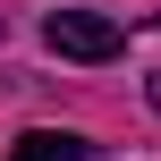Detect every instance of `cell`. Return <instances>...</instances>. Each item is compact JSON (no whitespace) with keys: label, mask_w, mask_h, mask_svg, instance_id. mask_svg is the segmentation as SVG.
Here are the masks:
<instances>
[{"label":"cell","mask_w":161,"mask_h":161,"mask_svg":"<svg viewBox=\"0 0 161 161\" xmlns=\"http://www.w3.org/2000/svg\"><path fill=\"white\" fill-rule=\"evenodd\" d=\"M42 42H51L59 59H119V51H127V25L102 17V8H51V17H42Z\"/></svg>","instance_id":"6da1fadb"},{"label":"cell","mask_w":161,"mask_h":161,"mask_svg":"<svg viewBox=\"0 0 161 161\" xmlns=\"http://www.w3.org/2000/svg\"><path fill=\"white\" fill-rule=\"evenodd\" d=\"M85 153H93L85 136H68V127H34V136H17L8 161H85Z\"/></svg>","instance_id":"7a4b0ae2"},{"label":"cell","mask_w":161,"mask_h":161,"mask_svg":"<svg viewBox=\"0 0 161 161\" xmlns=\"http://www.w3.org/2000/svg\"><path fill=\"white\" fill-rule=\"evenodd\" d=\"M153 102H161V76H153Z\"/></svg>","instance_id":"3957f363"}]
</instances>
